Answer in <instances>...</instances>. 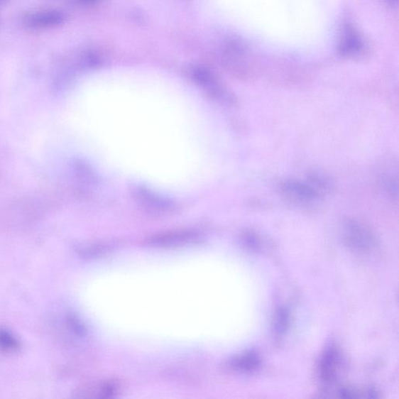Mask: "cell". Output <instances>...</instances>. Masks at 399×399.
Here are the masks:
<instances>
[{
  "mask_svg": "<svg viewBox=\"0 0 399 399\" xmlns=\"http://www.w3.org/2000/svg\"><path fill=\"white\" fill-rule=\"evenodd\" d=\"M65 21V15L55 9H39L23 14L22 25L27 29L42 31L57 28Z\"/></svg>",
  "mask_w": 399,
  "mask_h": 399,
  "instance_id": "6da1fadb",
  "label": "cell"
},
{
  "mask_svg": "<svg viewBox=\"0 0 399 399\" xmlns=\"http://www.w3.org/2000/svg\"><path fill=\"white\" fill-rule=\"evenodd\" d=\"M279 191L287 201L300 206L316 203L321 197L309 182L287 180L281 183Z\"/></svg>",
  "mask_w": 399,
  "mask_h": 399,
  "instance_id": "7a4b0ae2",
  "label": "cell"
},
{
  "mask_svg": "<svg viewBox=\"0 0 399 399\" xmlns=\"http://www.w3.org/2000/svg\"><path fill=\"white\" fill-rule=\"evenodd\" d=\"M343 234L346 243L354 249L366 251L373 245L374 238L371 231L357 221L346 222Z\"/></svg>",
  "mask_w": 399,
  "mask_h": 399,
  "instance_id": "3957f363",
  "label": "cell"
},
{
  "mask_svg": "<svg viewBox=\"0 0 399 399\" xmlns=\"http://www.w3.org/2000/svg\"><path fill=\"white\" fill-rule=\"evenodd\" d=\"M201 236L193 231H173L151 236L148 239V244L155 247H177L200 241Z\"/></svg>",
  "mask_w": 399,
  "mask_h": 399,
  "instance_id": "277c9868",
  "label": "cell"
},
{
  "mask_svg": "<svg viewBox=\"0 0 399 399\" xmlns=\"http://www.w3.org/2000/svg\"><path fill=\"white\" fill-rule=\"evenodd\" d=\"M193 79L195 82L202 87V89L210 95L215 100L223 102H231L229 94L220 85L217 80L210 73V72L197 69L193 71Z\"/></svg>",
  "mask_w": 399,
  "mask_h": 399,
  "instance_id": "5b68a950",
  "label": "cell"
},
{
  "mask_svg": "<svg viewBox=\"0 0 399 399\" xmlns=\"http://www.w3.org/2000/svg\"><path fill=\"white\" fill-rule=\"evenodd\" d=\"M136 197L145 209L156 213H168L175 209V204L153 191L140 187L135 191Z\"/></svg>",
  "mask_w": 399,
  "mask_h": 399,
  "instance_id": "8992f818",
  "label": "cell"
},
{
  "mask_svg": "<svg viewBox=\"0 0 399 399\" xmlns=\"http://www.w3.org/2000/svg\"><path fill=\"white\" fill-rule=\"evenodd\" d=\"M364 45L360 35L352 27H346L342 33L339 50L346 57H355L364 50Z\"/></svg>",
  "mask_w": 399,
  "mask_h": 399,
  "instance_id": "52a82bcc",
  "label": "cell"
},
{
  "mask_svg": "<svg viewBox=\"0 0 399 399\" xmlns=\"http://www.w3.org/2000/svg\"><path fill=\"white\" fill-rule=\"evenodd\" d=\"M340 361V356L337 349L332 347L326 350L320 365L321 378L323 381L329 383L337 378Z\"/></svg>",
  "mask_w": 399,
  "mask_h": 399,
  "instance_id": "ba28073f",
  "label": "cell"
},
{
  "mask_svg": "<svg viewBox=\"0 0 399 399\" xmlns=\"http://www.w3.org/2000/svg\"><path fill=\"white\" fill-rule=\"evenodd\" d=\"M234 368L243 372L256 370L260 365V357L257 354L249 352L237 357L233 361Z\"/></svg>",
  "mask_w": 399,
  "mask_h": 399,
  "instance_id": "9c48e42d",
  "label": "cell"
},
{
  "mask_svg": "<svg viewBox=\"0 0 399 399\" xmlns=\"http://www.w3.org/2000/svg\"><path fill=\"white\" fill-rule=\"evenodd\" d=\"M20 349V342L13 334L6 329H0V349L12 353Z\"/></svg>",
  "mask_w": 399,
  "mask_h": 399,
  "instance_id": "30bf717a",
  "label": "cell"
},
{
  "mask_svg": "<svg viewBox=\"0 0 399 399\" xmlns=\"http://www.w3.org/2000/svg\"><path fill=\"white\" fill-rule=\"evenodd\" d=\"M289 315L287 313V311L282 310L277 316L276 329L279 332L284 331L289 323Z\"/></svg>",
  "mask_w": 399,
  "mask_h": 399,
  "instance_id": "8fae6325",
  "label": "cell"
},
{
  "mask_svg": "<svg viewBox=\"0 0 399 399\" xmlns=\"http://www.w3.org/2000/svg\"><path fill=\"white\" fill-rule=\"evenodd\" d=\"M68 324L70 325L71 329L77 334H82L84 333V326L75 316H70L68 317Z\"/></svg>",
  "mask_w": 399,
  "mask_h": 399,
  "instance_id": "7c38bea8",
  "label": "cell"
},
{
  "mask_svg": "<svg viewBox=\"0 0 399 399\" xmlns=\"http://www.w3.org/2000/svg\"><path fill=\"white\" fill-rule=\"evenodd\" d=\"M387 1L389 2L390 4H394L397 3L398 0H387Z\"/></svg>",
  "mask_w": 399,
  "mask_h": 399,
  "instance_id": "4fadbf2b",
  "label": "cell"
},
{
  "mask_svg": "<svg viewBox=\"0 0 399 399\" xmlns=\"http://www.w3.org/2000/svg\"><path fill=\"white\" fill-rule=\"evenodd\" d=\"M6 0H0V3L5 2Z\"/></svg>",
  "mask_w": 399,
  "mask_h": 399,
  "instance_id": "5bb4252c",
  "label": "cell"
}]
</instances>
